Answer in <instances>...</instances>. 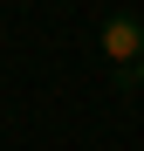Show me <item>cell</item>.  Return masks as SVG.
Wrapping results in <instances>:
<instances>
[{"label":"cell","instance_id":"1","mask_svg":"<svg viewBox=\"0 0 144 151\" xmlns=\"http://www.w3.org/2000/svg\"><path fill=\"white\" fill-rule=\"evenodd\" d=\"M96 48L110 55V69H137V55H144V21H137V14H110L103 28H96Z\"/></svg>","mask_w":144,"mask_h":151},{"label":"cell","instance_id":"2","mask_svg":"<svg viewBox=\"0 0 144 151\" xmlns=\"http://www.w3.org/2000/svg\"><path fill=\"white\" fill-rule=\"evenodd\" d=\"M130 83H137V89H144V55H137V69H130Z\"/></svg>","mask_w":144,"mask_h":151}]
</instances>
